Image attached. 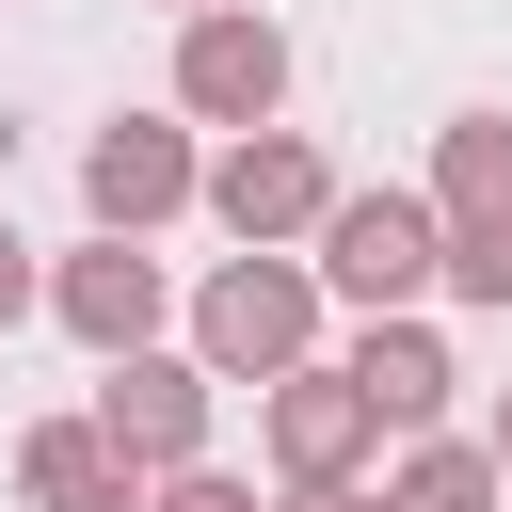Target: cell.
<instances>
[{
	"label": "cell",
	"instance_id": "6da1fadb",
	"mask_svg": "<svg viewBox=\"0 0 512 512\" xmlns=\"http://www.w3.org/2000/svg\"><path fill=\"white\" fill-rule=\"evenodd\" d=\"M432 288L512 320V112L432 128Z\"/></svg>",
	"mask_w": 512,
	"mask_h": 512
},
{
	"label": "cell",
	"instance_id": "7a4b0ae2",
	"mask_svg": "<svg viewBox=\"0 0 512 512\" xmlns=\"http://www.w3.org/2000/svg\"><path fill=\"white\" fill-rule=\"evenodd\" d=\"M304 352H320V272H304L288 240L224 256V272L192 288V368H208V384H272V368H304Z\"/></svg>",
	"mask_w": 512,
	"mask_h": 512
},
{
	"label": "cell",
	"instance_id": "3957f363",
	"mask_svg": "<svg viewBox=\"0 0 512 512\" xmlns=\"http://www.w3.org/2000/svg\"><path fill=\"white\" fill-rule=\"evenodd\" d=\"M304 272H320V304H368V320L432 304V192H336L304 224Z\"/></svg>",
	"mask_w": 512,
	"mask_h": 512
},
{
	"label": "cell",
	"instance_id": "277c9868",
	"mask_svg": "<svg viewBox=\"0 0 512 512\" xmlns=\"http://www.w3.org/2000/svg\"><path fill=\"white\" fill-rule=\"evenodd\" d=\"M288 112V32L256 0H192L176 16V128H272Z\"/></svg>",
	"mask_w": 512,
	"mask_h": 512
},
{
	"label": "cell",
	"instance_id": "5b68a950",
	"mask_svg": "<svg viewBox=\"0 0 512 512\" xmlns=\"http://www.w3.org/2000/svg\"><path fill=\"white\" fill-rule=\"evenodd\" d=\"M192 176H208V144H192L176 112H112V128L80 144V208H96V240H160V224L192 208Z\"/></svg>",
	"mask_w": 512,
	"mask_h": 512
},
{
	"label": "cell",
	"instance_id": "8992f818",
	"mask_svg": "<svg viewBox=\"0 0 512 512\" xmlns=\"http://www.w3.org/2000/svg\"><path fill=\"white\" fill-rule=\"evenodd\" d=\"M192 208L256 256V240H304V224L336 208V176H320V144H304V128H224V160L192 176Z\"/></svg>",
	"mask_w": 512,
	"mask_h": 512
},
{
	"label": "cell",
	"instance_id": "52a82bcc",
	"mask_svg": "<svg viewBox=\"0 0 512 512\" xmlns=\"http://www.w3.org/2000/svg\"><path fill=\"white\" fill-rule=\"evenodd\" d=\"M256 448H272V480H368L384 416L352 400V368H336V352H304V368H272V384H256Z\"/></svg>",
	"mask_w": 512,
	"mask_h": 512
},
{
	"label": "cell",
	"instance_id": "ba28073f",
	"mask_svg": "<svg viewBox=\"0 0 512 512\" xmlns=\"http://www.w3.org/2000/svg\"><path fill=\"white\" fill-rule=\"evenodd\" d=\"M208 400H224V384H208L192 352H112L80 416H96V432H112V448L160 480V464H208Z\"/></svg>",
	"mask_w": 512,
	"mask_h": 512
},
{
	"label": "cell",
	"instance_id": "9c48e42d",
	"mask_svg": "<svg viewBox=\"0 0 512 512\" xmlns=\"http://www.w3.org/2000/svg\"><path fill=\"white\" fill-rule=\"evenodd\" d=\"M48 320L112 368V352H160L176 288H160V256H144V240H80V256H48Z\"/></svg>",
	"mask_w": 512,
	"mask_h": 512
},
{
	"label": "cell",
	"instance_id": "30bf717a",
	"mask_svg": "<svg viewBox=\"0 0 512 512\" xmlns=\"http://www.w3.org/2000/svg\"><path fill=\"white\" fill-rule=\"evenodd\" d=\"M16 512H144V464L96 416H32L16 432Z\"/></svg>",
	"mask_w": 512,
	"mask_h": 512
},
{
	"label": "cell",
	"instance_id": "8fae6325",
	"mask_svg": "<svg viewBox=\"0 0 512 512\" xmlns=\"http://www.w3.org/2000/svg\"><path fill=\"white\" fill-rule=\"evenodd\" d=\"M336 368H352V400H368L384 432H432V416H448V384H464V368H448V336H432L416 304H400V320H368Z\"/></svg>",
	"mask_w": 512,
	"mask_h": 512
},
{
	"label": "cell",
	"instance_id": "7c38bea8",
	"mask_svg": "<svg viewBox=\"0 0 512 512\" xmlns=\"http://www.w3.org/2000/svg\"><path fill=\"white\" fill-rule=\"evenodd\" d=\"M496 496H512V480H496V448H480V432H416V448L384 464V496H368V512H496Z\"/></svg>",
	"mask_w": 512,
	"mask_h": 512
},
{
	"label": "cell",
	"instance_id": "4fadbf2b",
	"mask_svg": "<svg viewBox=\"0 0 512 512\" xmlns=\"http://www.w3.org/2000/svg\"><path fill=\"white\" fill-rule=\"evenodd\" d=\"M144 512H256V480H224V464H160Z\"/></svg>",
	"mask_w": 512,
	"mask_h": 512
},
{
	"label": "cell",
	"instance_id": "5bb4252c",
	"mask_svg": "<svg viewBox=\"0 0 512 512\" xmlns=\"http://www.w3.org/2000/svg\"><path fill=\"white\" fill-rule=\"evenodd\" d=\"M32 304H48V272H32V240H16V224H0V336H16V320H32Z\"/></svg>",
	"mask_w": 512,
	"mask_h": 512
},
{
	"label": "cell",
	"instance_id": "9a60e30c",
	"mask_svg": "<svg viewBox=\"0 0 512 512\" xmlns=\"http://www.w3.org/2000/svg\"><path fill=\"white\" fill-rule=\"evenodd\" d=\"M272 512H368V480H288Z\"/></svg>",
	"mask_w": 512,
	"mask_h": 512
},
{
	"label": "cell",
	"instance_id": "2e32d148",
	"mask_svg": "<svg viewBox=\"0 0 512 512\" xmlns=\"http://www.w3.org/2000/svg\"><path fill=\"white\" fill-rule=\"evenodd\" d=\"M480 448H496V480H512V400H496V432H480Z\"/></svg>",
	"mask_w": 512,
	"mask_h": 512
},
{
	"label": "cell",
	"instance_id": "e0dca14e",
	"mask_svg": "<svg viewBox=\"0 0 512 512\" xmlns=\"http://www.w3.org/2000/svg\"><path fill=\"white\" fill-rule=\"evenodd\" d=\"M160 16H192V0H160Z\"/></svg>",
	"mask_w": 512,
	"mask_h": 512
}]
</instances>
